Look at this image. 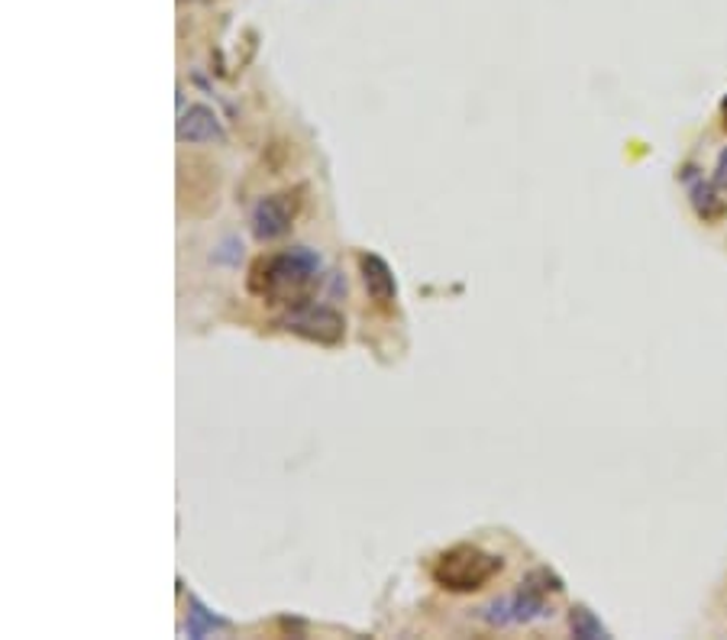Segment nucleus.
<instances>
[{
	"mask_svg": "<svg viewBox=\"0 0 727 640\" xmlns=\"http://www.w3.org/2000/svg\"><path fill=\"white\" fill-rule=\"evenodd\" d=\"M550 592H563V579L550 569H534L517 592L504 595V599H494L482 608H476V618H482L485 625L491 628H507V625H527V622H537V618H547L550 608H547V595Z\"/></svg>",
	"mask_w": 727,
	"mask_h": 640,
	"instance_id": "obj_2",
	"label": "nucleus"
},
{
	"mask_svg": "<svg viewBox=\"0 0 727 640\" xmlns=\"http://www.w3.org/2000/svg\"><path fill=\"white\" fill-rule=\"evenodd\" d=\"M501 573V556L485 553L482 547L456 543L443 553H437L430 576L447 592H479Z\"/></svg>",
	"mask_w": 727,
	"mask_h": 640,
	"instance_id": "obj_3",
	"label": "nucleus"
},
{
	"mask_svg": "<svg viewBox=\"0 0 727 640\" xmlns=\"http://www.w3.org/2000/svg\"><path fill=\"white\" fill-rule=\"evenodd\" d=\"M682 181L689 188V201H692L695 214L705 224H718L727 214V201L718 194V185L715 181H705V175H695V168H686L682 172Z\"/></svg>",
	"mask_w": 727,
	"mask_h": 640,
	"instance_id": "obj_8",
	"label": "nucleus"
},
{
	"mask_svg": "<svg viewBox=\"0 0 727 640\" xmlns=\"http://www.w3.org/2000/svg\"><path fill=\"white\" fill-rule=\"evenodd\" d=\"M324 278V262L308 247H291L285 253L259 256L249 265V291L268 304H304L311 288Z\"/></svg>",
	"mask_w": 727,
	"mask_h": 640,
	"instance_id": "obj_1",
	"label": "nucleus"
},
{
	"mask_svg": "<svg viewBox=\"0 0 727 640\" xmlns=\"http://www.w3.org/2000/svg\"><path fill=\"white\" fill-rule=\"evenodd\" d=\"M217 631H227V622L221 615H214L208 605H201L198 599H188V622H185V635L195 640L211 638Z\"/></svg>",
	"mask_w": 727,
	"mask_h": 640,
	"instance_id": "obj_9",
	"label": "nucleus"
},
{
	"mask_svg": "<svg viewBox=\"0 0 727 640\" xmlns=\"http://www.w3.org/2000/svg\"><path fill=\"white\" fill-rule=\"evenodd\" d=\"M175 136H178V142H195V146H201V142H224V139H227V129H224L221 117H217L211 108L195 104V108L181 111L178 127H175Z\"/></svg>",
	"mask_w": 727,
	"mask_h": 640,
	"instance_id": "obj_7",
	"label": "nucleus"
},
{
	"mask_svg": "<svg viewBox=\"0 0 727 640\" xmlns=\"http://www.w3.org/2000/svg\"><path fill=\"white\" fill-rule=\"evenodd\" d=\"M715 185L727 188V149L718 155V165H715Z\"/></svg>",
	"mask_w": 727,
	"mask_h": 640,
	"instance_id": "obj_11",
	"label": "nucleus"
},
{
	"mask_svg": "<svg viewBox=\"0 0 727 640\" xmlns=\"http://www.w3.org/2000/svg\"><path fill=\"white\" fill-rule=\"evenodd\" d=\"M278 327L285 334H294V337L321 343V347H337L343 340V334H347L343 314L327 308V304H314V301L288 308V314L278 317Z\"/></svg>",
	"mask_w": 727,
	"mask_h": 640,
	"instance_id": "obj_4",
	"label": "nucleus"
},
{
	"mask_svg": "<svg viewBox=\"0 0 727 640\" xmlns=\"http://www.w3.org/2000/svg\"><path fill=\"white\" fill-rule=\"evenodd\" d=\"M301 211V188H288V191H275L268 198H262L255 208H252V217H249V227H252V237L255 240H278L291 230L294 217Z\"/></svg>",
	"mask_w": 727,
	"mask_h": 640,
	"instance_id": "obj_5",
	"label": "nucleus"
},
{
	"mask_svg": "<svg viewBox=\"0 0 727 640\" xmlns=\"http://www.w3.org/2000/svg\"><path fill=\"white\" fill-rule=\"evenodd\" d=\"M360 275H363L365 294L378 311H391L398 301V278L391 272V265L375 253H360Z\"/></svg>",
	"mask_w": 727,
	"mask_h": 640,
	"instance_id": "obj_6",
	"label": "nucleus"
},
{
	"mask_svg": "<svg viewBox=\"0 0 727 640\" xmlns=\"http://www.w3.org/2000/svg\"><path fill=\"white\" fill-rule=\"evenodd\" d=\"M722 124H725V133H727V95H725V101H722Z\"/></svg>",
	"mask_w": 727,
	"mask_h": 640,
	"instance_id": "obj_12",
	"label": "nucleus"
},
{
	"mask_svg": "<svg viewBox=\"0 0 727 640\" xmlns=\"http://www.w3.org/2000/svg\"><path fill=\"white\" fill-rule=\"evenodd\" d=\"M569 631H573V638L582 640L607 638V628L596 618V612H589L586 605H573V608H569Z\"/></svg>",
	"mask_w": 727,
	"mask_h": 640,
	"instance_id": "obj_10",
	"label": "nucleus"
}]
</instances>
